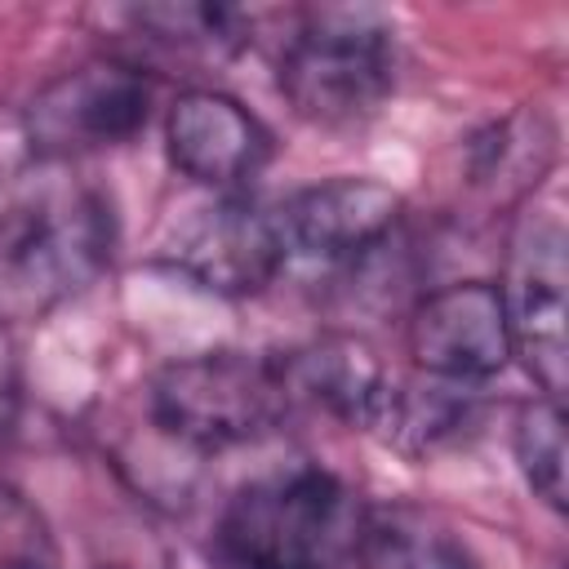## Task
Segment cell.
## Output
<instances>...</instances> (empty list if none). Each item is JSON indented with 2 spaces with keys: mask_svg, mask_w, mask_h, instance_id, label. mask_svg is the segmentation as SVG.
<instances>
[{
  "mask_svg": "<svg viewBox=\"0 0 569 569\" xmlns=\"http://www.w3.org/2000/svg\"><path fill=\"white\" fill-rule=\"evenodd\" d=\"M284 365V382H289V400L293 405H316L351 427H373L382 396L391 387L387 369L378 365V356L369 351V342L347 338V333H329L316 338L289 356H280Z\"/></svg>",
  "mask_w": 569,
  "mask_h": 569,
  "instance_id": "8fae6325",
  "label": "cell"
},
{
  "mask_svg": "<svg viewBox=\"0 0 569 569\" xmlns=\"http://www.w3.org/2000/svg\"><path fill=\"white\" fill-rule=\"evenodd\" d=\"M409 360L440 382H485L511 365V329L502 293L489 280L440 284L418 298L405 325Z\"/></svg>",
  "mask_w": 569,
  "mask_h": 569,
  "instance_id": "ba28073f",
  "label": "cell"
},
{
  "mask_svg": "<svg viewBox=\"0 0 569 569\" xmlns=\"http://www.w3.org/2000/svg\"><path fill=\"white\" fill-rule=\"evenodd\" d=\"M151 111V80L133 58H89L36 89L18 120L31 160H76L129 142Z\"/></svg>",
  "mask_w": 569,
  "mask_h": 569,
  "instance_id": "5b68a950",
  "label": "cell"
},
{
  "mask_svg": "<svg viewBox=\"0 0 569 569\" xmlns=\"http://www.w3.org/2000/svg\"><path fill=\"white\" fill-rule=\"evenodd\" d=\"M116 249V218L98 191H49L0 213V320H36L89 289Z\"/></svg>",
  "mask_w": 569,
  "mask_h": 569,
  "instance_id": "3957f363",
  "label": "cell"
},
{
  "mask_svg": "<svg viewBox=\"0 0 569 569\" xmlns=\"http://www.w3.org/2000/svg\"><path fill=\"white\" fill-rule=\"evenodd\" d=\"M164 151L182 178L236 196L271 160V129L222 89H187L169 102Z\"/></svg>",
  "mask_w": 569,
  "mask_h": 569,
  "instance_id": "30bf717a",
  "label": "cell"
},
{
  "mask_svg": "<svg viewBox=\"0 0 569 569\" xmlns=\"http://www.w3.org/2000/svg\"><path fill=\"white\" fill-rule=\"evenodd\" d=\"M276 80L307 124H365L396 84L391 27L369 9H311L280 44Z\"/></svg>",
  "mask_w": 569,
  "mask_h": 569,
  "instance_id": "277c9868",
  "label": "cell"
},
{
  "mask_svg": "<svg viewBox=\"0 0 569 569\" xmlns=\"http://www.w3.org/2000/svg\"><path fill=\"white\" fill-rule=\"evenodd\" d=\"M511 453H516V467H520L525 485L533 489V498H542L551 511H565V413H560V400L538 396L516 413Z\"/></svg>",
  "mask_w": 569,
  "mask_h": 569,
  "instance_id": "2e32d148",
  "label": "cell"
},
{
  "mask_svg": "<svg viewBox=\"0 0 569 569\" xmlns=\"http://www.w3.org/2000/svg\"><path fill=\"white\" fill-rule=\"evenodd\" d=\"M164 258L187 280L227 298L267 289L289 262L276 209H262L244 196H218L209 204L187 209V218L173 222L164 240Z\"/></svg>",
  "mask_w": 569,
  "mask_h": 569,
  "instance_id": "52a82bcc",
  "label": "cell"
},
{
  "mask_svg": "<svg viewBox=\"0 0 569 569\" xmlns=\"http://www.w3.org/2000/svg\"><path fill=\"white\" fill-rule=\"evenodd\" d=\"M133 36L178 58H227L249 40V18L222 4H138L124 9Z\"/></svg>",
  "mask_w": 569,
  "mask_h": 569,
  "instance_id": "9a60e30c",
  "label": "cell"
},
{
  "mask_svg": "<svg viewBox=\"0 0 569 569\" xmlns=\"http://www.w3.org/2000/svg\"><path fill=\"white\" fill-rule=\"evenodd\" d=\"M556 164V124L538 107H520L471 142V182L502 204H525Z\"/></svg>",
  "mask_w": 569,
  "mask_h": 569,
  "instance_id": "7c38bea8",
  "label": "cell"
},
{
  "mask_svg": "<svg viewBox=\"0 0 569 569\" xmlns=\"http://www.w3.org/2000/svg\"><path fill=\"white\" fill-rule=\"evenodd\" d=\"M365 529L360 493L325 467H289L240 485L218 525V569H342Z\"/></svg>",
  "mask_w": 569,
  "mask_h": 569,
  "instance_id": "6da1fadb",
  "label": "cell"
},
{
  "mask_svg": "<svg viewBox=\"0 0 569 569\" xmlns=\"http://www.w3.org/2000/svg\"><path fill=\"white\" fill-rule=\"evenodd\" d=\"M18 413V351H13V338L0 320V436L9 431Z\"/></svg>",
  "mask_w": 569,
  "mask_h": 569,
  "instance_id": "ac0fdd59",
  "label": "cell"
},
{
  "mask_svg": "<svg viewBox=\"0 0 569 569\" xmlns=\"http://www.w3.org/2000/svg\"><path fill=\"white\" fill-rule=\"evenodd\" d=\"M467 422H471L467 387L440 382V378H427L422 387H413V382L391 378L369 431H378L387 445H396L405 453H431L445 440H458Z\"/></svg>",
  "mask_w": 569,
  "mask_h": 569,
  "instance_id": "5bb4252c",
  "label": "cell"
},
{
  "mask_svg": "<svg viewBox=\"0 0 569 569\" xmlns=\"http://www.w3.org/2000/svg\"><path fill=\"white\" fill-rule=\"evenodd\" d=\"M0 569H62L44 511L13 485H0Z\"/></svg>",
  "mask_w": 569,
  "mask_h": 569,
  "instance_id": "e0dca14e",
  "label": "cell"
},
{
  "mask_svg": "<svg viewBox=\"0 0 569 569\" xmlns=\"http://www.w3.org/2000/svg\"><path fill=\"white\" fill-rule=\"evenodd\" d=\"M565 227L547 209H525L507 240V271H502V311L511 329V356L529 369L542 396L560 400L565 391Z\"/></svg>",
  "mask_w": 569,
  "mask_h": 569,
  "instance_id": "8992f818",
  "label": "cell"
},
{
  "mask_svg": "<svg viewBox=\"0 0 569 569\" xmlns=\"http://www.w3.org/2000/svg\"><path fill=\"white\" fill-rule=\"evenodd\" d=\"M284 258L356 267L400 227V196L373 178H329L276 204Z\"/></svg>",
  "mask_w": 569,
  "mask_h": 569,
  "instance_id": "9c48e42d",
  "label": "cell"
},
{
  "mask_svg": "<svg viewBox=\"0 0 569 569\" xmlns=\"http://www.w3.org/2000/svg\"><path fill=\"white\" fill-rule=\"evenodd\" d=\"M356 569H480L471 547L418 507L365 511L356 542Z\"/></svg>",
  "mask_w": 569,
  "mask_h": 569,
  "instance_id": "4fadbf2b",
  "label": "cell"
},
{
  "mask_svg": "<svg viewBox=\"0 0 569 569\" xmlns=\"http://www.w3.org/2000/svg\"><path fill=\"white\" fill-rule=\"evenodd\" d=\"M289 382L280 356L196 351L169 360L147 382V413L164 440L187 453H218L276 431L289 418Z\"/></svg>",
  "mask_w": 569,
  "mask_h": 569,
  "instance_id": "7a4b0ae2",
  "label": "cell"
}]
</instances>
